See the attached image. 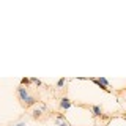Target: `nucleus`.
<instances>
[{"instance_id":"nucleus-1","label":"nucleus","mask_w":126,"mask_h":126,"mask_svg":"<svg viewBox=\"0 0 126 126\" xmlns=\"http://www.w3.org/2000/svg\"><path fill=\"white\" fill-rule=\"evenodd\" d=\"M16 92H17V98L22 101V104H24V102H25V101L30 98V92H29V88H27V87L19 85L17 88H16Z\"/></svg>"},{"instance_id":"nucleus-2","label":"nucleus","mask_w":126,"mask_h":126,"mask_svg":"<svg viewBox=\"0 0 126 126\" xmlns=\"http://www.w3.org/2000/svg\"><path fill=\"white\" fill-rule=\"evenodd\" d=\"M71 107H73V101H71L68 96H62V98H60V109L68 110V109H71Z\"/></svg>"},{"instance_id":"nucleus-3","label":"nucleus","mask_w":126,"mask_h":126,"mask_svg":"<svg viewBox=\"0 0 126 126\" xmlns=\"http://www.w3.org/2000/svg\"><path fill=\"white\" fill-rule=\"evenodd\" d=\"M90 112L93 113V117H96V118H99V117H104V112H102V109H101V106H90Z\"/></svg>"},{"instance_id":"nucleus-4","label":"nucleus","mask_w":126,"mask_h":126,"mask_svg":"<svg viewBox=\"0 0 126 126\" xmlns=\"http://www.w3.org/2000/svg\"><path fill=\"white\" fill-rule=\"evenodd\" d=\"M88 80H90V82H93V84H96V85L99 87L101 90H104V92H107V93H110V92H112V90H110V88H107V87H106V85H102L101 82H99V79H98V77H90Z\"/></svg>"},{"instance_id":"nucleus-5","label":"nucleus","mask_w":126,"mask_h":126,"mask_svg":"<svg viewBox=\"0 0 126 126\" xmlns=\"http://www.w3.org/2000/svg\"><path fill=\"white\" fill-rule=\"evenodd\" d=\"M43 110H41V107H35L33 110H32V118H35V120H38V118H41L43 117Z\"/></svg>"},{"instance_id":"nucleus-6","label":"nucleus","mask_w":126,"mask_h":126,"mask_svg":"<svg viewBox=\"0 0 126 126\" xmlns=\"http://www.w3.org/2000/svg\"><path fill=\"white\" fill-rule=\"evenodd\" d=\"M36 102H38V98H36V96H32V94H30V98H29L25 102H24V106H25V107H32V106H35Z\"/></svg>"},{"instance_id":"nucleus-7","label":"nucleus","mask_w":126,"mask_h":126,"mask_svg":"<svg viewBox=\"0 0 126 126\" xmlns=\"http://www.w3.org/2000/svg\"><path fill=\"white\" fill-rule=\"evenodd\" d=\"M30 84H32L30 77H22V79H21V85H22V87H29Z\"/></svg>"},{"instance_id":"nucleus-8","label":"nucleus","mask_w":126,"mask_h":126,"mask_svg":"<svg viewBox=\"0 0 126 126\" xmlns=\"http://www.w3.org/2000/svg\"><path fill=\"white\" fill-rule=\"evenodd\" d=\"M30 80H32V84H35L36 87H41L43 85V80H41V79H38V77H30Z\"/></svg>"},{"instance_id":"nucleus-9","label":"nucleus","mask_w":126,"mask_h":126,"mask_svg":"<svg viewBox=\"0 0 126 126\" xmlns=\"http://www.w3.org/2000/svg\"><path fill=\"white\" fill-rule=\"evenodd\" d=\"M65 84H66V79H65V77L58 79V80H57V88H62V87H65Z\"/></svg>"},{"instance_id":"nucleus-10","label":"nucleus","mask_w":126,"mask_h":126,"mask_svg":"<svg viewBox=\"0 0 126 126\" xmlns=\"http://www.w3.org/2000/svg\"><path fill=\"white\" fill-rule=\"evenodd\" d=\"M98 79H99V82H101L102 85H106V87H107V88H110V84H109V80H107V79H106V77H98Z\"/></svg>"},{"instance_id":"nucleus-11","label":"nucleus","mask_w":126,"mask_h":126,"mask_svg":"<svg viewBox=\"0 0 126 126\" xmlns=\"http://www.w3.org/2000/svg\"><path fill=\"white\" fill-rule=\"evenodd\" d=\"M57 125H58V126H71L66 120H57Z\"/></svg>"},{"instance_id":"nucleus-12","label":"nucleus","mask_w":126,"mask_h":126,"mask_svg":"<svg viewBox=\"0 0 126 126\" xmlns=\"http://www.w3.org/2000/svg\"><path fill=\"white\" fill-rule=\"evenodd\" d=\"M25 125H27V123L22 120V121H17V123H14V125H11V126H25Z\"/></svg>"},{"instance_id":"nucleus-13","label":"nucleus","mask_w":126,"mask_h":126,"mask_svg":"<svg viewBox=\"0 0 126 126\" xmlns=\"http://www.w3.org/2000/svg\"><path fill=\"white\" fill-rule=\"evenodd\" d=\"M57 120H66L63 113H57Z\"/></svg>"},{"instance_id":"nucleus-14","label":"nucleus","mask_w":126,"mask_h":126,"mask_svg":"<svg viewBox=\"0 0 126 126\" xmlns=\"http://www.w3.org/2000/svg\"><path fill=\"white\" fill-rule=\"evenodd\" d=\"M125 115H126V112H125Z\"/></svg>"}]
</instances>
